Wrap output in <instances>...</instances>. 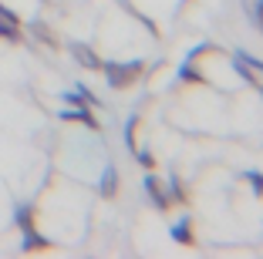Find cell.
I'll use <instances>...</instances> for the list:
<instances>
[]
</instances>
